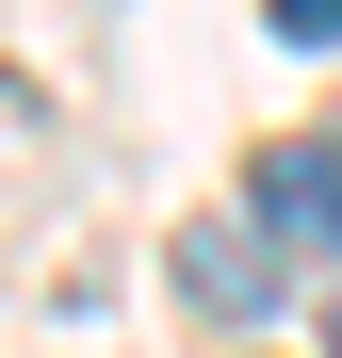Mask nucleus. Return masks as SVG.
Here are the masks:
<instances>
[{"instance_id":"20e7f679","label":"nucleus","mask_w":342,"mask_h":358,"mask_svg":"<svg viewBox=\"0 0 342 358\" xmlns=\"http://www.w3.org/2000/svg\"><path fill=\"white\" fill-rule=\"evenodd\" d=\"M326 358H342V293H326Z\"/></svg>"},{"instance_id":"f03ea898","label":"nucleus","mask_w":342,"mask_h":358,"mask_svg":"<svg viewBox=\"0 0 342 358\" xmlns=\"http://www.w3.org/2000/svg\"><path fill=\"white\" fill-rule=\"evenodd\" d=\"M180 293L212 326H261L277 310V245H261V228H180Z\"/></svg>"},{"instance_id":"f257e3e1","label":"nucleus","mask_w":342,"mask_h":358,"mask_svg":"<svg viewBox=\"0 0 342 358\" xmlns=\"http://www.w3.org/2000/svg\"><path fill=\"white\" fill-rule=\"evenodd\" d=\"M245 228H261V245H294V261H342V147H326V131L261 147V179H245Z\"/></svg>"},{"instance_id":"7ed1b4c3","label":"nucleus","mask_w":342,"mask_h":358,"mask_svg":"<svg viewBox=\"0 0 342 358\" xmlns=\"http://www.w3.org/2000/svg\"><path fill=\"white\" fill-rule=\"evenodd\" d=\"M277 33H294V49H342V0H277Z\"/></svg>"}]
</instances>
